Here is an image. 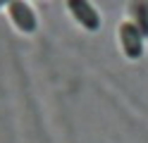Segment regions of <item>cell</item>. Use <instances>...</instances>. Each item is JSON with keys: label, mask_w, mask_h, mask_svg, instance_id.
Wrapping results in <instances>:
<instances>
[{"label": "cell", "mask_w": 148, "mask_h": 143, "mask_svg": "<svg viewBox=\"0 0 148 143\" xmlns=\"http://www.w3.org/2000/svg\"><path fill=\"white\" fill-rule=\"evenodd\" d=\"M117 38H119V48H122L124 57L129 60H141L146 48H143V34L136 29V24L132 19H124V22H119L117 26Z\"/></svg>", "instance_id": "1"}, {"label": "cell", "mask_w": 148, "mask_h": 143, "mask_svg": "<svg viewBox=\"0 0 148 143\" xmlns=\"http://www.w3.org/2000/svg\"><path fill=\"white\" fill-rule=\"evenodd\" d=\"M7 14H10V22L14 24L17 31H22V34H36L38 31V17H36L34 7L26 0H12L7 5Z\"/></svg>", "instance_id": "2"}, {"label": "cell", "mask_w": 148, "mask_h": 143, "mask_svg": "<svg viewBox=\"0 0 148 143\" xmlns=\"http://www.w3.org/2000/svg\"><path fill=\"white\" fill-rule=\"evenodd\" d=\"M67 10H69V14L74 17V22L81 29H86L91 34H96L100 29V22H103V19H100L98 10L93 7L91 0H67Z\"/></svg>", "instance_id": "3"}, {"label": "cell", "mask_w": 148, "mask_h": 143, "mask_svg": "<svg viewBox=\"0 0 148 143\" xmlns=\"http://www.w3.org/2000/svg\"><path fill=\"white\" fill-rule=\"evenodd\" d=\"M132 22L148 38V0H132Z\"/></svg>", "instance_id": "4"}, {"label": "cell", "mask_w": 148, "mask_h": 143, "mask_svg": "<svg viewBox=\"0 0 148 143\" xmlns=\"http://www.w3.org/2000/svg\"><path fill=\"white\" fill-rule=\"evenodd\" d=\"M10 3H12V0H0V7H7Z\"/></svg>", "instance_id": "5"}]
</instances>
